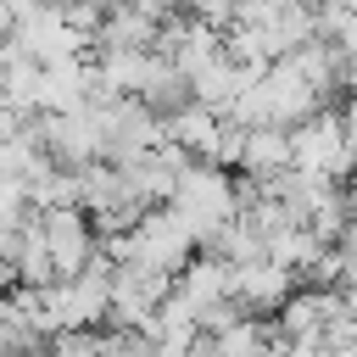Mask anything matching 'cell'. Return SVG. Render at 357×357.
Returning <instances> with one entry per match:
<instances>
[{
    "label": "cell",
    "instance_id": "obj_1",
    "mask_svg": "<svg viewBox=\"0 0 357 357\" xmlns=\"http://www.w3.org/2000/svg\"><path fill=\"white\" fill-rule=\"evenodd\" d=\"M284 134H290V167L324 173V178H346L351 173V106H346V95L312 106Z\"/></svg>",
    "mask_w": 357,
    "mask_h": 357
},
{
    "label": "cell",
    "instance_id": "obj_2",
    "mask_svg": "<svg viewBox=\"0 0 357 357\" xmlns=\"http://www.w3.org/2000/svg\"><path fill=\"white\" fill-rule=\"evenodd\" d=\"M167 206L190 223V234L201 245L223 218H234V167H218V162L190 156L178 167V178H173V190H167Z\"/></svg>",
    "mask_w": 357,
    "mask_h": 357
},
{
    "label": "cell",
    "instance_id": "obj_3",
    "mask_svg": "<svg viewBox=\"0 0 357 357\" xmlns=\"http://www.w3.org/2000/svg\"><path fill=\"white\" fill-rule=\"evenodd\" d=\"M190 251H195V234H190V223H184L167 201L145 206V212L128 223V257L145 262V268H156V273H167V279L184 268Z\"/></svg>",
    "mask_w": 357,
    "mask_h": 357
},
{
    "label": "cell",
    "instance_id": "obj_4",
    "mask_svg": "<svg viewBox=\"0 0 357 357\" xmlns=\"http://www.w3.org/2000/svg\"><path fill=\"white\" fill-rule=\"evenodd\" d=\"M39 218V234H45V251H50V268L56 273H73L89 262L95 251V223L78 201H61V206H33Z\"/></svg>",
    "mask_w": 357,
    "mask_h": 357
},
{
    "label": "cell",
    "instance_id": "obj_5",
    "mask_svg": "<svg viewBox=\"0 0 357 357\" xmlns=\"http://www.w3.org/2000/svg\"><path fill=\"white\" fill-rule=\"evenodd\" d=\"M296 284L290 268L268 262V257H251V262H229V296L245 307V312H273L279 296Z\"/></svg>",
    "mask_w": 357,
    "mask_h": 357
},
{
    "label": "cell",
    "instance_id": "obj_6",
    "mask_svg": "<svg viewBox=\"0 0 357 357\" xmlns=\"http://www.w3.org/2000/svg\"><path fill=\"white\" fill-rule=\"evenodd\" d=\"M134 100H139V106H151L156 117H167V112H178V106L190 100V84H184V73H178L162 50H145V67H139Z\"/></svg>",
    "mask_w": 357,
    "mask_h": 357
},
{
    "label": "cell",
    "instance_id": "obj_7",
    "mask_svg": "<svg viewBox=\"0 0 357 357\" xmlns=\"http://www.w3.org/2000/svg\"><path fill=\"white\" fill-rule=\"evenodd\" d=\"M279 167H290V134H284V123H251L245 139H240L234 173L268 178V173H279Z\"/></svg>",
    "mask_w": 357,
    "mask_h": 357
},
{
    "label": "cell",
    "instance_id": "obj_8",
    "mask_svg": "<svg viewBox=\"0 0 357 357\" xmlns=\"http://www.w3.org/2000/svg\"><path fill=\"white\" fill-rule=\"evenodd\" d=\"M218 357H251V351H273V318L268 312H240L223 329L206 335Z\"/></svg>",
    "mask_w": 357,
    "mask_h": 357
},
{
    "label": "cell",
    "instance_id": "obj_9",
    "mask_svg": "<svg viewBox=\"0 0 357 357\" xmlns=\"http://www.w3.org/2000/svg\"><path fill=\"white\" fill-rule=\"evenodd\" d=\"M212 134H218V112H212V106H201V100H184L178 112H167V117H162V139L184 145L190 156H206Z\"/></svg>",
    "mask_w": 357,
    "mask_h": 357
},
{
    "label": "cell",
    "instance_id": "obj_10",
    "mask_svg": "<svg viewBox=\"0 0 357 357\" xmlns=\"http://www.w3.org/2000/svg\"><path fill=\"white\" fill-rule=\"evenodd\" d=\"M128 6H134V11H145L151 22H167V17L178 11V0H128Z\"/></svg>",
    "mask_w": 357,
    "mask_h": 357
},
{
    "label": "cell",
    "instance_id": "obj_11",
    "mask_svg": "<svg viewBox=\"0 0 357 357\" xmlns=\"http://www.w3.org/2000/svg\"><path fill=\"white\" fill-rule=\"evenodd\" d=\"M11 22H17V11H11V6L0 0V39H11Z\"/></svg>",
    "mask_w": 357,
    "mask_h": 357
}]
</instances>
